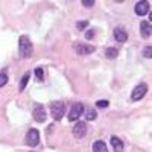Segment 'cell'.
Segmentation results:
<instances>
[{"label":"cell","mask_w":152,"mask_h":152,"mask_svg":"<svg viewBox=\"0 0 152 152\" xmlns=\"http://www.w3.org/2000/svg\"><path fill=\"white\" fill-rule=\"evenodd\" d=\"M18 50H20V56L21 58H29L34 52V46L29 40L28 35H21L18 38Z\"/></svg>","instance_id":"1"},{"label":"cell","mask_w":152,"mask_h":152,"mask_svg":"<svg viewBox=\"0 0 152 152\" xmlns=\"http://www.w3.org/2000/svg\"><path fill=\"white\" fill-rule=\"evenodd\" d=\"M64 111H66V107L62 102H52L50 104V114L55 120H61V117L64 116Z\"/></svg>","instance_id":"2"},{"label":"cell","mask_w":152,"mask_h":152,"mask_svg":"<svg viewBox=\"0 0 152 152\" xmlns=\"http://www.w3.org/2000/svg\"><path fill=\"white\" fill-rule=\"evenodd\" d=\"M84 105L81 104V102H76L72 108H70V113H69V120L70 122H76L78 120L82 114H84Z\"/></svg>","instance_id":"3"},{"label":"cell","mask_w":152,"mask_h":152,"mask_svg":"<svg viewBox=\"0 0 152 152\" xmlns=\"http://www.w3.org/2000/svg\"><path fill=\"white\" fill-rule=\"evenodd\" d=\"M38 143H40V132L37 129H29L28 134H26V145L31 146V148H35Z\"/></svg>","instance_id":"4"},{"label":"cell","mask_w":152,"mask_h":152,"mask_svg":"<svg viewBox=\"0 0 152 152\" xmlns=\"http://www.w3.org/2000/svg\"><path fill=\"white\" fill-rule=\"evenodd\" d=\"M32 114H34V119H35L38 123H43V122L46 120V110H44V107H43L41 104H37V105L34 107Z\"/></svg>","instance_id":"5"},{"label":"cell","mask_w":152,"mask_h":152,"mask_svg":"<svg viewBox=\"0 0 152 152\" xmlns=\"http://www.w3.org/2000/svg\"><path fill=\"white\" fill-rule=\"evenodd\" d=\"M146 91H148L146 84H138L132 90V93H131V99L132 100H140V99H143V96L146 94Z\"/></svg>","instance_id":"6"},{"label":"cell","mask_w":152,"mask_h":152,"mask_svg":"<svg viewBox=\"0 0 152 152\" xmlns=\"http://www.w3.org/2000/svg\"><path fill=\"white\" fill-rule=\"evenodd\" d=\"M75 50L78 55H90L94 52V47L90 44H82V43H76L75 44Z\"/></svg>","instance_id":"7"},{"label":"cell","mask_w":152,"mask_h":152,"mask_svg":"<svg viewBox=\"0 0 152 152\" xmlns=\"http://www.w3.org/2000/svg\"><path fill=\"white\" fill-rule=\"evenodd\" d=\"M87 134V123L85 122H78L73 126V135L76 138H82Z\"/></svg>","instance_id":"8"},{"label":"cell","mask_w":152,"mask_h":152,"mask_svg":"<svg viewBox=\"0 0 152 152\" xmlns=\"http://www.w3.org/2000/svg\"><path fill=\"white\" fill-rule=\"evenodd\" d=\"M148 12H149V2H138L135 5V14L137 15L143 17V15L148 14Z\"/></svg>","instance_id":"9"},{"label":"cell","mask_w":152,"mask_h":152,"mask_svg":"<svg viewBox=\"0 0 152 152\" xmlns=\"http://www.w3.org/2000/svg\"><path fill=\"white\" fill-rule=\"evenodd\" d=\"M152 34V26H151V23L149 21H142L140 23V35L143 38H149Z\"/></svg>","instance_id":"10"},{"label":"cell","mask_w":152,"mask_h":152,"mask_svg":"<svg viewBox=\"0 0 152 152\" xmlns=\"http://www.w3.org/2000/svg\"><path fill=\"white\" fill-rule=\"evenodd\" d=\"M114 38H116L119 43H125L126 40H128V34H126L122 28H116L114 29Z\"/></svg>","instance_id":"11"},{"label":"cell","mask_w":152,"mask_h":152,"mask_svg":"<svg viewBox=\"0 0 152 152\" xmlns=\"http://www.w3.org/2000/svg\"><path fill=\"white\" fill-rule=\"evenodd\" d=\"M111 145H113V148H114V151H116V152H123V142L120 140L117 135H113L111 137Z\"/></svg>","instance_id":"12"},{"label":"cell","mask_w":152,"mask_h":152,"mask_svg":"<svg viewBox=\"0 0 152 152\" xmlns=\"http://www.w3.org/2000/svg\"><path fill=\"white\" fill-rule=\"evenodd\" d=\"M93 152H108V148H107L105 142H102V140L94 142V145H93Z\"/></svg>","instance_id":"13"},{"label":"cell","mask_w":152,"mask_h":152,"mask_svg":"<svg viewBox=\"0 0 152 152\" xmlns=\"http://www.w3.org/2000/svg\"><path fill=\"white\" fill-rule=\"evenodd\" d=\"M117 55H119V50H117L116 47H108V49L105 50V56L110 58V59H114Z\"/></svg>","instance_id":"14"},{"label":"cell","mask_w":152,"mask_h":152,"mask_svg":"<svg viewBox=\"0 0 152 152\" xmlns=\"http://www.w3.org/2000/svg\"><path fill=\"white\" fill-rule=\"evenodd\" d=\"M29 73H26V75H24L23 76V78H21V82H20V91H23L24 90V88H26V84H28V81H29Z\"/></svg>","instance_id":"15"},{"label":"cell","mask_w":152,"mask_h":152,"mask_svg":"<svg viewBox=\"0 0 152 152\" xmlns=\"http://www.w3.org/2000/svg\"><path fill=\"white\" fill-rule=\"evenodd\" d=\"M8 82V75L6 73H0V88H2L3 85H6Z\"/></svg>","instance_id":"16"},{"label":"cell","mask_w":152,"mask_h":152,"mask_svg":"<svg viewBox=\"0 0 152 152\" xmlns=\"http://www.w3.org/2000/svg\"><path fill=\"white\" fill-rule=\"evenodd\" d=\"M143 56H145V58H151V56H152V49H151V46H146V47L143 49Z\"/></svg>","instance_id":"17"},{"label":"cell","mask_w":152,"mask_h":152,"mask_svg":"<svg viewBox=\"0 0 152 152\" xmlns=\"http://www.w3.org/2000/svg\"><path fill=\"white\" fill-rule=\"evenodd\" d=\"M96 116H97V114H96V113H94L93 110H88V111H87V116H85V117H87V120H94V119H96Z\"/></svg>","instance_id":"18"},{"label":"cell","mask_w":152,"mask_h":152,"mask_svg":"<svg viewBox=\"0 0 152 152\" xmlns=\"http://www.w3.org/2000/svg\"><path fill=\"white\" fill-rule=\"evenodd\" d=\"M35 76H37V79H40V81L44 79V75H43V69H41V67H38V69L35 70Z\"/></svg>","instance_id":"19"},{"label":"cell","mask_w":152,"mask_h":152,"mask_svg":"<svg viewBox=\"0 0 152 152\" xmlns=\"http://www.w3.org/2000/svg\"><path fill=\"white\" fill-rule=\"evenodd\" d=\"M87 26H88V21H78V23H76V29H78V31H82Z\"/></svg>","instance_id":"20"},{"label":"cell","mask_w":152,"mask_h":152,"mask_svg":"<svg viewBox=\"0 0 152 152\" xmlns=\"http://www.w3.org/2000/svg\"><path fill=\"white\" fill-rule=\"evenodd\" d=\"M82 6H85V8H91V6H94V0H82Z\"/></svg>","instance_id":"21"},{"label":"cell","mask_w":152,"mask_h":152,"mask_svg":"<svg viewBox=\"0 0 152 152\" xmlns=\"http://www.w3.org/2000/svg\"><path fill=\"white\" fill-rule=\"evenodd\" d=\"M96 105H97L99 108H105V107H108V105H110V102H108V100H97Z\"/></svg>","instance_id":"22"},{"label":"cell","mask_w":152,"mask_h":152,"mask_svg":"<svg viewBox=\"0 0 152 152\" xmlns=\"http://www.w3.org/2000/svg\"><path fill=\"white\" fill-rule=\"evenodd\" d=\"M93 35H94V31L93 29H88V32L85 34V38H87V40H91Z\"/></svg>","instance_id":"23"}]
</instances>
